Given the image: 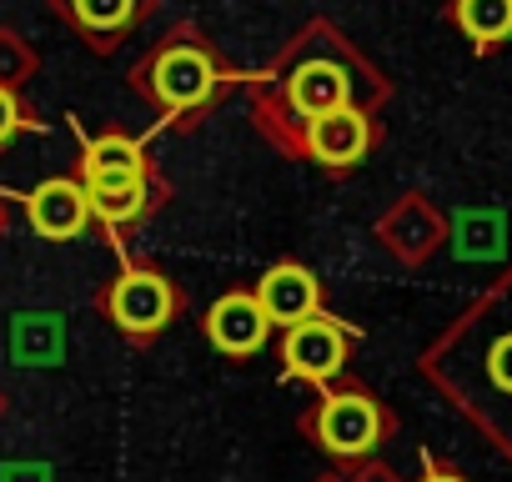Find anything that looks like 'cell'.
Here are the masks:
<instances>
[{"label": "cell", "mask_w": 512, "mask_h": 482, "mask_svg": "<svg viewBox=\"0 0 512 482\" xmlns=\"http://www.w3.org/2000/svg\"><path fill=\"white\" fill-rule=\"evenodd\" d=\"M492 372H497V382H502V387L512 392V337H507V342H502V347L492 352Z\"/></svg>", "instance_id": "15"}, {"label": "cell", "mask_w": 512, "mask_h": 482, "mask_svg": "<svg viewBox=\"0 0 512 482\" xmlns=\"http://www.w3.org/2000/svg\"><path fill=\"white\" fill-rule=\"evenodd\" d=\"M427 482H457V477H427Z\"/></svg>", "instance_id": "17"}, {"label": "cell", "mask_w": 512, "mask_h": 482, "mask_svg": "<svg viewBox=\"0 0 512 482\" xmlns=\"http://www.w3.org/2000/svg\"><path fill=\"white\" fill-rule=\"evenodd\" d=\"M312 151L327 166H352L367 151V116L352 111V106H342L332 116H317L312 121Z\"/></svg>", "instance_id": "8"}, {"label": "cell", "mask_w": 512, "mask_h": 482, "mask_svg": "<svg viewBox=\"0 0 512 482\" xmlns=\"http://www.w3.org/2000/svg\"><path fill=\"white\" fill-rule=\"evenodd\" d=\"M91 211L106 221H131L146 206V181L141 176H111V181H86Z\"/></svg>", "instance_id": "10"}, {"label": "cell", "mask_w": 512, "mask_h": 482, "mask_svg": "<svg viewBox=\"0 0 512 482\" xmlns=\"http://www.w3.org/2000/svg\"><path fill=\"white\" fill-rule=\"evenodd\" d=\"M71 11L91 31H121L136 11V0H71Z\"/></svg>", "instance_id": "13"}, {"label": "cell", "mask_w": 512, "mask_h": 482, "mask_svg": "<svg viewBox=\"0 0 512 482\" xmlns=\"http://www.w3.org/2000/svg\"><path fill=\"white\" fill-rule=\"evenodd\" d=\"M287 367L307 382H327L332 372H342V357H347V337L327 322V317H307L287 332V347H282Z\"/></svg>", "instance_id": "1"}, {"label": "cell", "mask_w": 512, "mask_h": 482, "mask_svg": "<svg viewBox=\"0 0 512 482\" xmlns=\"http://www.w3.org/2000/svg\"><path fill=\"white\" fill-rule=\"evenodd\" d=\"M171 307H176V297H171V287L156 272H126L116 282V292H111V317L126 332H156V327H166Z\"/></svg>", "instance_id": "3"}, {"label": "cell", "mask_w": 512, "mask_h": 482, "mask_svg": "<svg viewBox=\"0 0 512 482\" xmlns=\"http://www.w3.org/2000/svg\"><path fill=\"white\" fill-rule=\"evenodd\" d=\"M151 86H156V96H161L166 106L186 111V106H201V101L216 91V71H211V61H206L201 51L176 46V51H166V56L156 61Z\"/></svg>", "instance_id": "4"}, {"label": "cell", "mask_w": 512, "mask_h": 482, "mask_svg": "<svg viewBox=\"0 0 512 482\" xmlns=\"http://www.w3.org/2000/svg\"><path fill=\"white\" fill-rule=\"evenodd\" d=\"M111 176H141V146L126 136H96L86 146V181H111Z\"/></svg>", "instance_id": "11"}, {"label": "cell", "mask_w": 512, "mask_h": 482, "mask_svg": "<svg viewBox=\"0 0 512 482\" xmlns=\"http://www.w3.org/2000/svg\"><path fill=\"white\" fill-rule=\"evenodd\" d=\"M292 101H297V111L312 116V121H317V116H332V111L347 106V76H342L337 66L317 61V66L297 71V81H292Z\"/></svg>", "instance_id": "9"}, {"label": "cell", "mask_w": 512, "mask_h": 482, "mask_svg": "<svg viewBox=\"0 0 512 482\" xmlns=\"http://www.w3.org/2000/svg\"><path fill=\"white\" fill-rule=\"evenodd\" d=\"M457 21L472 41H502L512 31V0H457Z\"/></svg>", "instance_id": "12"}, {"label": "cell", "mask_w": 512, "mask_h": 482, "mask_svg": "<svg viewBox=\"0 0 512 482\" xmlns=\"http://www.w3.org/2000/svg\"><path fill=\"white\" fill-rule=\"evenodd\" d=\"M6 482H46V472H41V467H31V472L16 467V472H6Z\"/></svg>", "instance_id": "16"}, {"label": "cell", "mask_w": 512, "mask_h": 482, "mask_svg": "<svg viewBox=\"0 0 512 482\" xmlns=\"http://www.w3.org/2000/svg\"><path fill=\"white\" fill-rule=\"evenodd\" d=\"M256 302H262V312L272 322H292L297 327V322H307L317 312V282L302 267H272L262 277V287H256Z\"/></svg>", "instance_id": "7"}, {"label": "cell", "mask_w": 512, "mask_h": 482, "mask_svg": "<svg viewBox=\"0 0 512 482\" xmlns=\"http://www.w3.org/2000/svg\"><path fill=\"white\" fill-rule=\"evenodd\" d=\"M86 216H91V196L76 181H41L31 191V226L41 236H51V241L76 236L86 226Z\"/></svg>", "instance_id": "6"}, {"label": "cell", "mask_w": 512, "mask_h": 482, "mask_svg": "<svg viewBox=\"0 0 512 482\" xmlns=\"http://www.w3.org/2000/svg\"><path fill=\"white\" fill-rule=\"evenodd\" d=\"M16 126H21V106H16L11 91H0V141H11Z\"/></svg>", "instance_id": "14"}, {"label": "cell", "mask_w": 512, "mask_h": 482, "mask_svg": "<svg viewBox=\"0 0 512 482\" xmlns=\"http://www.w3.org/2000/svg\"><path fill=\"white\" fill-rule=\"evenodd\" d=\"M206 327H211V342H216L226 357H246V352H256V347L267 342L272 317L262 312V302H256V297L231 292V297H221V302L211 307Z\"/></svg>", "instance_id": "5"}, {"label": "cell", "mask_w": 512, "mask_h": 482, "mask_svg": "<svg viewBox=\"0 0 512 482\" xmlns=\"http://www.w3.org/2000/svg\"><path fill=\"white\" fill-rule=\"evenodd\" d=\"M377 432H382V417H377V407H372L362 392L327 397V407H322V417H317V437H322L332 452H342V457L367 452V447L377 442Z\"/></svg>", "instance_id": "2"}]
</instances>
